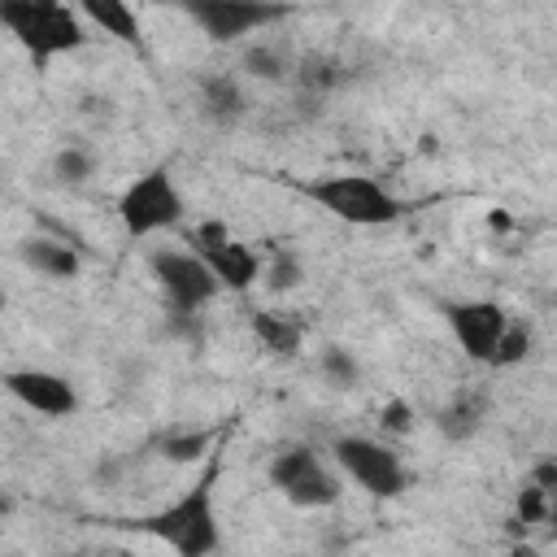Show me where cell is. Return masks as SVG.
<instances>
[{"mask_svg":"<svg viewBox=\"0 0 557 557\" xmlns=\"http://www.w3.org/2000/svg\"><path fill=\"white\" fill-rule=\"evenodd\" d=\"M218 474H222V457L213 453L209 457V470L178 496L170 500L165 509L139 518L135 527L157 535L165 548H174L178 557H209L222 548V531H218V509H213V487H218Z\"/></svg>","mask_w":557,"mask_h":557,"instance_id":"obj_1","label":"cell"},{"mask_svg":"<svg viewBox=\"0 0 557 557\" xmlns=\"http://www.w3.org/2000/svg\"><path fill=\"white\" fill-rule=\"evenodd\" d=\"M0 22L35 57V65H48L52 57L74 52L87 39L65 0H0Z\"/></svg>","mask_w":557,"mask_h":557,"instance_id":"obj_2","label":"cell"},{"mask_svg":"<svg viewBox=\"0 0 557 557\" xmlns=\"http://www.w3.org/2000/svg\"><path fill=\"white\" fill-rule=\"evenodd\" d=\"M300 191L348 226H387L405 213V205L370 174H326V178L300 183Z\"/></svg>","mask_w":557,"mask_h":557,"instance_id":"obj_3","label":"cell"},{"mask_svg":"<svg viewBox=\"0 0 557 557\" xmlns=\"http://www.w3.org/2000/svg\"><path fill=\"white\" fill-rule=\"evenodd\" d=\"M265 474H270V483H274L292 505H300V509H326V505H335L339 492H344L339 479H335V470L318 457V448H313V444H300V440L278 444V448L270 453Z\"/></svg>","mask_w":557,"mask_h":557,"instance_id":"obj_4","label":"cell"},{"mask_svg":"<svg viewBox=\"0 0 557 557\" xmlns=\"http://www.w3.org/2000/svg\"><path fill=\"white\" fill-rule=\"evenodd\" d=\"M117 218H122V231L135 235V239L178 226V222H183V191H178L170 165L144 170V174L117 196Z\"/></svg>","mask_w":557,"mask_h":557,"instance_id":"obj_5","label":"cell"},{"mask_svg":"<svg viewBox=\"0 0 557 557\" xmlns=\"http://www.w3.org/2000/svg\"><path fill=\"white\" fill-rule=\"evenodd\" d=\"M331 457H335V466H339L366 496H374V500H392V496H400V492L409 487L405 461H400L387 444H379V440H370V435H339V440L331 444Z\"/></svg>","mask_w":557,"mask_h":557,"instance_id":"obj_6","label":"cell"},{"mask_svg":"<svg viewBox=\"0 0 557 557\" xmlns=\"http://www.w3.org/2000/svg\"><path fill=\"white\" fill-rule=\"evenodd\" d=\"M148 270L165 296V309H205L222 292L213 265L196 248H152Z\"/></svg>","mask_w":557,"mask_h":557,"instance_id":"obj_7","label":"cell"},{"mask_svg":"<svg viewBox=\"0 0 557 557\" xmlns=\"http://www.w3.org/2000/svg\"><path fill=\"white\" fill-rule=\"evenodd\" d=\"M213 44H235L244 35H257L261 26L287 17V4L278 0H174Z\"/></svg>","mask_w":557,"mask_h":557,"instance_id":"obj_8","label":"cell"},{"mask_svg":"<svg viewBox=\"0 0 557 557\" xmlns=\"http://www.w3.org/2000/svg\"><path fill=\"white\" fill-rule=\"evenodd\" d=\"M444 322L453 331V339L461 344V352L479 366H492L496 344L509 326V313L496 300H448L444 305Z\"/></svg>","mask_w":557,"mask_h":557,"instance_id":"obj_9","label":"cell"},{"mask_svg":"<svg viewBox=\"0 0 557 557\" xmlns=\"http://www.w3.org/2000/svg\"><path fill=\"white\" fill-rule=\"evenodd\" d=\"M4 387H9L13 400H22L26 409H35V413H44V418H70V413L78 409L74 383H70L65 374H57V370H35V366L9 370V374H4Z\"/></svg>","mask_w":557,"mask_h":557,"instance_id":"obj_10","label":"cell"},{"mask_svg":"<svg viewBox=\"0 0 557 557\" xmlns=\"http://www.w3.org/2000/svg\"><path fill=\"white\" fill-rule=\"evenodd\" d=\"M78 252H83V248L65 244V239H57V235H30V239L17 244L22 265L35 270V274H44V278H57V283L78 278V270H83V257H78Z\"/></svg>","mask_w":557,"mask_h":557,"instance_id":"obj_11","label":"cell"},{"mask_svg":"<svg viewBox=\"0 0 557 557\" xmlns=\"http://www.w3.org/2000/svg\"><path fill=\"white\" fill-rule=\"evenodd\" d=\"M209 265H213V274H218V283L226 287V292H248L257 278H261V252L252 248V244H244V239H222L218 248H209V252H200Z\"/></svg>","mask_w":557,"mask_h":557,"instance_id":"obj_12","label":"cell"},{"mask_svg":"<svg viewBox=\"0 0 557 557\" xmlns=\"http://www.w3.org/2000/svg\"><path fill=\"white\" fill-rule=\"evenodd\" d=\"M196 91H200V113L213 126H235L248 113V96L231 74H200Z\"/></svg>","mask_w":557,"mask_h":557,"instance_id":"obj_13","label":"cell"},{"mask_svg":"<svg viewBox=\"0 0 557 557\" xmlns=\"http://www.w3.org/2000/svg\"><path fill=\"white\" fill-rule=\"evenodd\" d=\"M487 409H492L487 392H479V387H466V392H457L448 405H440V409H435V426H440V435H444V440L461 444V440H470V435L483 426Z\"/></svg>","mask_w":557,"mask_h":557,"instance_id":"obj_14","label":"cell"},{"mask_svg":"<svg viewBox=\"0 0 557 557\" xmlns=\"http://www.w3.org/2000/svg\"><path fill=\"white\" fill-rule=\"evenodd\" d=\"M252 335L261 339L265 352H274V357H296L300 344H305V322H296L292 313L257 309V313H252Z\"/></svg>","mask_w":557,"mask_h":557,"instance_id":"obj_15","label":"cell"},{"mask_svg":"<svg viewBox=\"0 0 557 557\" xmlns=\"http://www.w3.org/2000/svg\"><path fill=\"white\" fill-rule=\"evenodd\" d=\"M78 9H83V17H87L91 26H100L109 39L139 48V17H135L131 0H78Z\"/></svg>","mask_w":557,"mask_h":557,"instance_id":"obj_16","label":"cell"},{"mask_svg":"<svg viewBox=\"0 0 557 557\" xmlns=\"http://www.w3.org/2000/svg\"><path fill=\"white\" fill-rule=\"evenodd\" d=\"M244 74L261 78V83H283V78H296V57L287 44L278 39H265V44H248L244 57H239Z\"/></svg>","mask_w":557,"mask_h":557,"instance_id":"obj_17","label":"cell"},{"mask_svg":"<svg viewBox=\"0 0 557 557\" xmlns=\"http://www.w3.org/2000/svg\"><path fill=\"white\" fill-rule=\"evenodd\" d=\"M296 83L300 91H313V96H326L344 83V61L331 57V52H313V57H300L296 61Z\"/></svg>","mask_w":557,"mask_h":557,"instance_id":"obj_18","label":"cell"},{"mask_svg":"<svg viewBox=\"0 0 557 557\" xmlns=\"http://www.w3.org/2000/svg\"><path fill=\"white\" fill-rule=\"evenodd\" d=\"M209 448H213V431H205V426H178V431H165L157 440V453L165 461H196Z\"/></svg>","mask_w":557,"mask_h":557,"instance_id":"obj_19","label":"cell"},{"mask_svg":"<svg viewBox=\"0 0 557 557\" xmlns=\"http://www.w3.org/2000/svg\"><path fill=\"white\" fill-rule=\"evenodd\" d=\"M261 278H265V287H270L274 296L296 292V287L305 283V261L296 257V248H278V244H274V252H270V261H265Z\"/></svg>","mask_w":557,"mask_h":557,"instance_id":"obj_20","label":"cell"},{"mask_svg":"<svg viewBox=\"0 0 557 557\" xmlns=\"http://www.w3.org/2000/svg\"><path fill=\"white\" fill-rule=\"evenodd\" d=\"M318 374H322L331 387L348 392V387H357V383H361V361H357L344 344H326V348L318 352Z\"/></svg>","mask_w":557,"mask_h":557,"instance_id":"obj_21","label":"cell"},{"mask_svg":"<svg viewBox=\"0 0 557 557\" xmlns=\"http://www.w3.org/2000/svg\"><path fill=\"white\" fill-rule=\"evenodd\" d=\"M52 174H57V183L78 187V183H87V178L96 174V157H91L83 144H65V148L52 157Z\"/></svg>","mask_w":557,"mask_h":557,"instance_id":"obj_22","label":"cell"},{"mask_svg":"<svg viewBox=\"0 0 557 557\" xmlns=\"http://www.w3.org/2000/svg\"><path fill=\"white\" fill-rule=\"evenodd\" d=\"M548 505H553V492L544 483L527 479V487H518V496H513V518L522 527H544L548 522Z\"/></svg>","mask_w":557,"mask_h":557,"instance_id":"obj_23","label":"cell"},{"mask_svg":"<svg viewBox=\"0 0 557 557\" xmlns=\"http://www.w3.org/2000/svg\"><path fill=\"white\" fill-rule=\"evenodd\" d=\"M527 352H531V326H527V322H509L505 335H500V344H496L492 366H496V370H509V366L527 361Z\"/></svg>","mask_w":557,"mask_h":557,"instance_id":"obj_24","label":"cell"},{"mask_svg":"<svg viewBox=\"0 0 557 557\" xmlns=\"http://www.w3.org/2000/svg\"><path fill=\"white\" fill-rule=\"evenodd\" d=\"M379 422H383L387 435H409V431H413V409H409V400H387V405L379 409Z\"/></svg>","mask_w":557,"mask_h":557,"instance_id":"obj_25","label":"cell"},{"mask_svg":"<svg viewBox=\"0 0 557 557\" xmlns=\"http://www.w3.org/2000/svg\"><path fill=\"white\" fill-rule=\"evenodd\" d=\"M83 113H91V117H113V100H109V96H83Z\"/></svg>","mask_w":557,"mask_h":557,"instance_id":"obj_26","label":"cell"}]
</instances>
